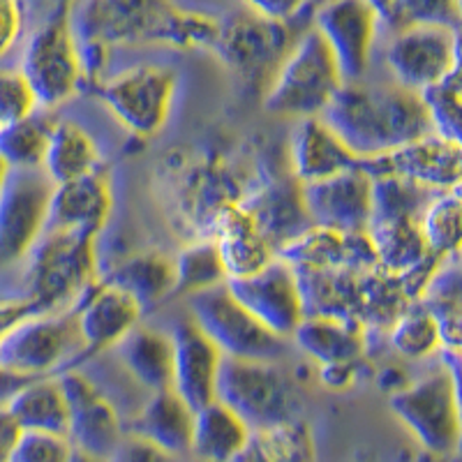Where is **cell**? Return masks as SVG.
Here are the masks:
<instances>
[{
    "instance_id": "cell-1",
    "label": "cell",
    "mask_w": 462,
    "mask_h": 462,
    "mask_svg": "<svg viewBox=\"0 0 462 462\" xmlns=\"http://www.w3.org/2000/svg\"><path fill=\"white\" fill-rule=\"evenodd\" d=\"M220 19L189 12L173 0H86L74 22L88 51L139 44L213 49Z\"/></svg>"
},
{
    "instance_id": "cell-2",
    "label": "cell",
    "mask_w": 462,
    "mask_h": 462,
    "mask_svg": "<svg viewBox=\"0 0 462 462\" xmlns=\"http://www.w3.org/2000/svg\"><path fill=\"white\" fill-rule=\"evenodd\" d=\"M319 118L358 160L382 158L432 132L419 93L395 84L345 81Z\"/></svg>"
},
{
    "instance_id": "cell-3",
    "label": "cell",
    "mask_w": 462,
    "mask_h": 462,
    "mask_svg": "<svg viewBox=\"0 0 462 462\" xmlns=\"http://www.w3.org/2000/svg\"><path fill=\"white\" fill-rule=\"evenodd\" d=\"M345 84L331 49L312 26L300 31L263 90V109L284 118H315Z\"/></svg>"
},
{
    "instance_id": "cell-4",
    "label": "cell",
    "mask_w": 462,
    "mask_h": 462,
    "mask_svg": "<svg viewBox=\"0 0 462 462\" xmlns=\"http://www.w3.org/2000/svg\"><path fill=\"white\" fill-rule=\"evenodd\" d=\"M95 241L47 229L23 259L31 312H63L77 305L97 280Z\"/></svg>"
},
{
    "instance_id": "cell-5",
    "label": "cell",
    "mask_w": 462,
    "mask_h": 462,
    "mask_svg": "<svg viewBox=\"0 0 462 462\" xmlns=\"http://www.w3.org/2000/svg\"><path fill=\"white\" fill-rule=\"evenodd\" d=\"M74 3L77 0H58L51 16L23 47L19 72L42 111L58 109L72 100L86 79L84 56L72 19Z\"/></svg>"
},
{
    "instance_id": "cell-6",
    "label": "cell",
    "mask_w": 462,
    "mask_h": 462,
    "mask_svg": "<svg viewBox=\"0 0 462 462\" xmlns=\"http://www.w3.org/2000/svg\"><path fill=\"white\" fill-rule=\"evenodd\" d=\"M391 414L423 451L437 457L456 456L460 448L462 419L457 368L444 363L416 382H407L389 398Z\"/></svg>"
},
{
    "instance_id": "cell-7",
    "label": "cell",
    "mask_w": 462,
    "mask_h": 462,
    "mask_svg": "<svg viewBox=\"0 0 462 462\" xmlns=\"http://www.w3.org/2000/svg\"><path fill=\"white\" fill-rule=\"evenodd\" d=\"M84 356L74 315L28 312L0 333V373L19 383L56 377Z\"/></svg>"
},
{
    "instance_id": "cell-8",
    "label": "cell",
    "mask_w": 462,
    "mask_h": 462,
    "mask_svg": "<svg viewBox=\"0 0 462 462\" xmlns=\"http://www.w3.org/2000/svg\"><path fill=\"white\" fill-rule=\"evenodd\" d=\"M250 430L299 419L300 400L294 382L278 361L222 358L217 395Z\"/></svg>"
},
{
    "instance_id": "cell-9",
    "label": "cell",
    "mask_w": 462,
    "mask_h": 462,
    "mask_svg": "<svg viewBox=\"0 0 462 462\" xmlns=\"http://www.w3.org/2000/svg\"><path fill=\"white\" fill-rule=\"evenodd\" d=\"M179 74L167 65H134L97 84V97L114 121L134 137H158L169 123Z\"/></svg>"
},
{
    "instance_id": "cell-10",
    "label": "cell",
    "mask_w": 462,
    "mask_h": 462,
    "mask_svg": "<svg viewBox=\"0 0 462 462\" xmlns=\"http://www.w3.org/2000/svg\"><path fill=\"white\" fill-rule=\"evenodd\" d=\"M189 319L226 358L278 361L287 352V340L266 331L250 312L229 294L226 284L188 296Z\"/></svg>"
},
{
    "instance_id": "cell-11",
    "label": "cell",
    "mask_w": 462,
    "mask_h": 462,
    "mask_svg": "<svg viewBox=\"0 0 462 462\" xmlns=\"http://www.w3.org/2000/svg\"><path fill=\"white\" fill-rule=\"evenodd\" d=\"M294 44L289 23L271 22L254 12L222 19L213 51L247 84H263L273 79L275 69L289 47Z\"/></svg>"
},
{
    "instance_id": "cell-12",
    "label": "cell",
    "mask_w": 462,
    "mask_h": 462,
    "mask_svg": "<svg viewBox=\"0 0 462 462\" xmlns=\"http://www.w3.org/2000/svg\"><path fill=\"white\" fill-rule=\"evenodd\" d=\"M53 185L42 171H12L0 192V271L23 263L49 225Z\"/></svg>"
},
{
    "instance_id": "cell-13",
    "label": "cell",
    "mask_w": 462,
    "mask_h": 462,
    "mask_svg": "<svg viewBox=\"0 0 462 462\" xmlns=\"http://www.w3.org/2000/svg\"><path fill=\"white\" fill-rule=\"evenodd\" d=\"M386 68L393 84L420 93L460 69L457 31L441 26H411L393 32L386 47Z\"/></svg>"
},
{
    "instance_id": "cell-14",
    "label": "cell",
    "mask_w": 462,
    "mask_h": 462,
    "mask_svg": "<svg viewBox=\"0 0 462 462\" xmlns=\"http://www.w3.org/2000/svg\"><path fill=\"white\" fill-rule=\"evenodd\" d=\"M312 28L331 49L345 81H361L373 58L379 22L368 0H319Z\"/></svg>"
},
{
    "instance_id": "cell-15",
    "label": "cell",
    "mask_w": 462,
    "mask_h": 462,
    "mask_svg": "<svg viewBox=\"0 0 462 462\" xmlns=\"http://www.w3.org/2000/svg\"><path fill=\"white\" fill-rule=\"evenodd\" d=\"M229 294L273 336L289 340L305 317L296 271L275 257L247 278L226 280Z\"/></svg>"
},
{
    "instance_id": "cell-16",
    "label": "cell",
    "mask_w": 462,
    "mask_h": 462,
    "mask_svg": "<svg viewBox=\"0 0 462 462\" xmlns=\"http://www.w3.org/2000/svg\"><path fill=\"white\" fill-rule=\"evenodd\" d=\"M69 404L68 441L77 451L109 460L125 437V426L116 404L95 386L93 379L77 370L58 374Z\"/></svg>"
},
{
    "instance_id": "cell-17",
    "label": "cell",
    "mask_w": 462,
    "mask_h": 462,
    "mask_svg": "<svg viewBox=\"0 0 462 462\" xmlns=\"http://www.w3.org/2000/svg\"><path fill=\"white\" fill-rule=\"evenodd\" d=\"M363 167L370 176H398L435 195L448 192L460 188L462 143L430 132L382 158L363 160Z\"/></svg>"
},
{
    "instance_id": "cell-18",
    "label": "cell",
    "mask_w": 462,
    "mask_h": 462,
    "mask_svg": "<svg viewBox=\"0 0 462 462\" xmlns=\"http://www.w3.org/2000/svg\"><path fill=\"white\" fill-rule=\"evenodd\" d=\"M305 213L312 226L363 234L373 217V179L363 162L331 179L300 185Z\"/></svg>"
},
{
    "instance_id": "cell-19",
    "label": "cell",
    "mask_w": 462,
    "mask_h": 462,
    "mask_svg": "<svg viewBox=\"0 0 462 462\" xmlns=\"http://www.w3.org/2000/svg\"><path fill=\"white\" fill-rule=\"evenodd\" d=\"M77 333L81 337L84 356L114 349L146 315L142 305L123 289L105 282H95L72 308Z\"/></svg>"
},
{
    "instance_id": "cell-20",
    "label": "cell",
    "mask_w": 462,
    "mask_h": 462,
    "mask_svg": "<svg viewBox=\"0 0 462 462\" xmlns=\"http://www.w3.org/2000/svg\"><path fill=\"white\" fill-rule=\"evenodd\" d=\"M171 346V391L189 410H201L217 395V377L222 368V352L192 319L173 326Z\"/></svg>"
},
{
    "instance_id": "cell-21",
    "label": "cell",
    "mask_w": 462,
    "mask_h": 462,
    "mask_svg": "<svg viewBox=\"0 0 462 462\" xmlns=\"http://www.w3.org/2000/svg\"><path fill=\"white\" fill-rule=\"evenodd\" d=\"M111 210H114V192H111L109 176L100 169L84 179L53 185L47 229L97 241V236L109 225Z\"/></svg>"
},
{
    "instance_id": "cell-22",
    "label": "cell",
    "mask_w": 462,
    "mask_h": 462,
    "mask_svg": "<svg viewBox=\"0 0 462 462\" xmlns=\"http://www.w3.org/2000/svg\"><path fill=\"white\" fill-rule=\"evenodd\" d=\"M289 176L299 185L331 179L336 173L354 169L363 162L340 142L336 132L315 118L296 121L289 137Z\"/></svg>"
},
{
    "instance_id": "cell-23",
    "label": "cell",
    "mask_w": 462,
    "mask_h": 462,
    "mask_svg": "<svg viewBox=\"0 0 462 462\" xmlns=\"http://www.w3.org/2000/svg\"><path fill=\"white\" fill-rule=\"evenodd\" d=\"M278 257L291 268H345L354 273H368L377 268L365 231L340 234V231L310 226L294 241H289Z\"/></svg>"
},
{
    "instance_id": "cell-24",
    "label": "cell",
    "mask_w": 462,
    "mask_h": 462,
    "mask_svg": "<svg viewBox=\"0 0 462 462\" xmlns=\"http://www.w3.org/2000/svg\"><path fill=\"white\" fill-rule=\"evenodd\" d=\"M241 206L253 217L266 241L273 245L275 254L294 241L299 234L310 229V220L305 213L300 185L291 176L271 180L243 195Z\"/></svg>"
},
{
    "instance_id": "cell-25",
    "label": "cell",
    "mask_w": 462,
    "mask_h": 462,
    "mask_svg": "<svg viewBox=\"0 0 462 462\" xmlns=\"http://www.w3.org/2000/svg\"><path fill=\"white\" fill-rule=\"evenodd\" d=\"M208 238H213L220 253L226 280L247 278L278 257L273 245L266 241L241 204L229 206L217 217Z\"/></svg>"
},
{
    "instance_id": "cell-26",
    "label": "cell",
    "mask_w": 462,
    "mask_h": 462,
    "mask_svg": "<svg viewBox=\"0 0 462 462\" xmlns=\"http://www.w3.org/2000/svg\"><path fill=\"white\" fill-rule=\"evenodd\" d=\"M192 420H195V410H189L171 389H164L148 393L142 410L130 420L127 432L180 460L189 456Z\"/></svg>"
},
{
    "instance_id": "cell-27",
    "label": "cell",
    "mask_w": 462,
    "mask_h": 462,
    "mask_svg": "<svg viewBox=\"0 0 462 462\" xmlns=\"http://www.w3.org/2000/svg\"><path fill=\"white\" fill-rule=\"evenodd\" d=\"M368 331L358 321L305 315L289 340L317 365L358 363L368 352Z\"/></svg>"
},
{
    "instance_id": "cell-28",
    "label": "cell",
    "mask_w": 462,
    "mask_h": 462,
    "mask_svg": "<svg viewBox=\"0 0 462 462\" xmlns=\"http://www.w3.org/2000/svg\"><path fill=\"white\" fill-rule=\"evenodd\" d=\"M127 374L148 393L171 389V336L152 326H134L111 349Z\"/></svg>"
},
{
    "instance_id": "cell-29",
    "label": "cell",
    "mask_w": 462,
    "mask_h": 462,
    "mask_svg": "<svg viewBox=\"0 0 462 462\" xmlns=\"http://www.w3.org/2000/svg\"><path fill=\"white\" fill-rule=\"evenodd\" d=\"M102 169V152L90 137V132L79 123L58 118L49 132L47 151L40 171L47 176L51 185L69 183L84 179Z\"/></svg>"
},
{
    "instance_id": "cell-30",
    "label": "cell",
    "mask_w": 462,
    "mask_h": 462,
    "mask_svg": "<svg viewBox=\"0 0 462 462\" xmlns=\"http://www.w3.org/2000/svg\"><path fill=\"white\" fill-rule=\"evenodd\" d=\"M22 432H47V435H68L69 404L58 377H42L22 383L5 400Z\"/></svg>"
},
{
    "instance_id": "cell-31",
    "label": "cell",
    "mask_w": 462,
    "mask_h": 462,
    "mask_svg": "<svg viewBox=\"0 0 462 462\" xmlns=\"http://www.w3.org/2000/svg\"><path fill=\"white\" fill-rule=\"evenodd\" d=\"M305 315L356 321L361 275L345 268H294Z\"/></svg>"
},
{
    "instance_id": "cell-32",
    "label": "cell",
    "mask_w": 462,
    "mask_h": 462,
    "mask_svg": "<svg viewBox=\"0 0 462 462\" xmlns=\"http://www.w3.org/2000/svg\"><path fill=\"white\" fill-rule=\"evenodd\" d=\"M462 273L460 254L441 259L426 289L420 291L416 303L426 308L435 319L441 336V354H460L462 345Z\"/></svg>"
},
{
    "instance_id": "cell-33",
    "label": "cell",
    "mask_w": 462,
    "mask_h": 462,
    "mask_svg": "<svg viewBox=\"0 0 462 462\" xmlns=\"http://www.w3.org/2000/svg\"><path fill=\"white\" fill-rule=\"evenodd\" d=\"M250 437V428L234 411L213 400L195 411L189 456L197 462H231Z\"/></svg>"
},
{
    "instance_id": "cell-34",
    "label": "cell",
    "mask_w": 462,
    "mask_h": 462,
    "mask_svg": "<svg viewBox=\"0 0 462 462\" xmlns=\"http://www.w3.org/2000/svg\"><path fill=\"white\" fill-rule=\"evenodd\" d=\"M365 236L373 247L377 271L395 275V278L410 273L411 268L432 254L423 241L419 220H411V217L370 220Z\"/></svg>"
},
{
    "instance_id": "cell-35",
    "label": "cell",
    "mask_w": 462,
    "mask_h": 462,
    "mask_svg": "<svg viewBox=\"0 0 462 462\" xmlns=\"http://www.w3.org/2000/svg\"><path fill=\"white\" fill-rule=\"evenodd\" d=\"M231 462H317L315 437L300 419L257 428Z\"/></svg>"
},
{
    "instance_id": "cell-36",
    "label": "cell",
    "mask_w": 462,
    "mask_h": 462,
    "mask_svg": "<svg viewBox=\"0 0 462 462\" xmlns=\"http://www.w3.org/2000/svg\"><path fill=\"white\" fill-rule=\"evenodd\" d=\"M106 282L130 294L143 310H151L173 296V259L162 253L132 254L111 271Z\"/></svg>"
},
{
    "instance_id": "cell-37",
    "label": "cell",
    "mask_w": 462,
    "mask_h": 462,
    "mask_svg": "<svg viewBox=\"0 0 462 462\" xmlns=\"http://www.w3.org/2000/svg\"><path fill=\"white\" fill-rule=\"evenodd\" d=\"M236 183L231 180L229 171L220 167H197L189 173L188 183L183 189V213L189 222L204 225L206 234L210 236V229L217 217L225 213L229 206L241 204L243 195H236Z\"/></svg>"
},
{
    "instance_id": "cell-38",
    "label": "cell",
    "mask_w": 462,
    "mask_h": 462,
    "mask_svg": "<svg viewBox=\"0 0 462 462\" xmlns=\"http://www.w3.org/2000/svg\"><path fill=\"white\" fill-rule=\"evenodd\" d=\"M53 121L49 111L40 109L23 121L0 127V158L12 171H40Z\"/></svg>"
},
{
    "instance_id": "cell-39",
    "label": "cell",
    "mask_w": 462,
    "mask_h": 462,
    "mask_svg": "<svg viewBox=\"0 0 462 462\" xmlns=\"http://www.w3.org/2000/svg\"><path fill=\"white\" fill-rule=\"evenodd\" d=\"M411 300L400 287V280L395 275L383 273V271H368L361 275V287H358V315L356 321L370 331V328H383L402 315Z\"/></svg>"
},
{
    "instance_id": "cell-40",
    "label": "cell",
    "mask_w": 462,
    "mask_h": 462,
    "mask_svg": "<svg viewBox=\"0 0 462 462\" xmlns=\"http://www.w3.org/2000/svg\"><path fill=\"white\" fill-rule=\"evenodd\" d=\"M379 26L391 32L411 26H441L457 31L460 0H368Z\"/></svg>"
},
{
    "instance_id": "cell-41",
    "label": "cell",
    "mask_w": 462,
    "mask_h": 462,
    "mask_svg": "<svg viewBox=\"0 0 462 462\" xmlns=\"http://www.w3.org/2000/svg\"><path fill=\"white\" fill-rule=\"evenodd\" d=\"M225 282V266L213 238H197L173 257V294L188 299Z\"/></svg>"
},
{
    "instance_id": "cell-42",
    "label": "cell",
    "mask_w": 462,
    "mask_h": 462,
    "mask_svg": "<svg viewBox=\"0 0 462 462\" xmlns=\"http://www.w3.org/2000/svg\"><path fill=\"white\" fill-rule=\"evenodd\" d=\"M460 188L437 192L426 208L420 210L419 229L428 250L437 257L444 259L460 254Z\"/></svg>"
},
{
    "instance_id": "cell-43",
    "label": "cell",
    "mask_w": 462,
    "mask_h": 462,
    "mask_svg": "<svg viewBox=\"0 0 462 462\" xmlns=\"http://www.w3.org/2000/svg\"><path fill=\"white\" fill-rule=\"evenodd\" d=\"M389 345L395 354L410 358V361H423L441 349V336L435 319L428 315L426 308L411 303L393 324L389 326Z\"/></svg>"
},
{
    "instance_id": "cell-44",
    "label": "cell",
    "mask_w": 462,
    "mask_h": 462,
    "mask_svg": "<svg viewBox=\"0 0 462 462\" xmlns=\"http://www.w3.org/2000/svg\"><path fill=\"white\" fill-rule=\"evenodd\" d=\"M373 179V217L370 220H391V217H411L419 220L420 210L435 192L423 189L398 176H370Z\"/></svg>"
},
{
    "instance_id": "cell-45",
    "label": "cell",
    "mask_w": 462,
    "mask_h": 462,
    "mask_svg": "<svg viewBox=\"0 0 462 462\" xmlns=\"http://www.w3.org/2000/svg\"><path fill=\"white\" fill-rule=\"evenodd\" d=\"M430 130L439 137L460 142L462 134V84L460 69L419 93Z\"/></svg>"
},
{
    "instance_id": "cell-46",
    "label": "cell",
    "mask_w": 462,
    "mask_h": 462,
    "mask_svg": "<svg viewBox=\"0 0 462 462\" xmlns=\"http://www.w3.org/2000/svg\"><path fill=\"white\" fill-rule=\"evenodd\" d=\"M40 111L31 86L19 69H0V127Z\"/></svg>"
},
{
    "instance_id": "cell-47",
    "label": "cell",
    "mask_w": 462,
    "mask_h": 462,
    "mask_svg": "<svg viewBox=\"0 0 462 462\" xmlns=\"http://www.w3.org/2000/svg\"><path fill=\"white\" fill-rule=\"evenodd\" d=\"M72 447L68 437L47 432H22L10 462H68Z\"/></svg>"
},
{
    "instance_id": "cell-48",
    "label": "cell",
    "mask_w": 462,
    "mask_h": 462,
    "mask_svg": "<svg viewBox=\"0 0 462 462\" xmlns=\"http://www.w3.org/2000/svg\"><path fill=\"white\" fill-rule=\"evenodd\" d=\"M23 32L22 0H0V60L16 47Z\"/></svg>"
},
{
    "instance_id": "cell-49",
    "label": "cell",
    "mask_w": 462,
    "mask_h": 462,
    "mask_svg": "<svg viewBox=\"0 0 462 462\" xmlns=\"http://www.w3.org/2000/svg\"><path fill=\"white\" fill-rule=\"evenodd\" d=\"M106 462H179L176 457L167 456L164 451L155 448L148 441L139 439V437L125 432L123 441L118 444L111 457Z\"/></svg>"
},
{
    "instance_id": "cell-50",
    "label": "cell",
    "mask_w": 462,
    "mask_h": 462,
    "mask_svg": "<svg viewBox=\"0 0 462 462\" xmlns=\"http://www.w3.org/2000/svg\"><path fill=\"white\" fill-rule=\"evenodd\" d=\"M250 12L271 19V22L289 23L291 19L310 7V0H245Z\"/></svg>"
},
{
    "instance_id": "cell-51",
    "label": "cell",
    "mask_w": 462,
    "mask_h": 462,
    "mask_svg": "<svg viewBox=\"0 0 462 462\" xmlns=\"http://www.w3.org/2000/svg\"><path fill=\"white\" fill-rule=\"evenodd\" d=\"M358 363H333V365H319V379L326 389L345 391L356 379Z\"/></svg>"
},
{
    "instance_id": "cell-52",
    "label": "cell",
    "mask_w": 462,
    "mask_h": 462,
    "mask_svg": "<svg viewBox=\"0 0 462 462\" xmlns=\"http://www.w3.org/2000/svg\"><path fill=\"white\" fill-rule=\"evenodd\" d=\"M19 437H22V428L16 426V420L5 410V404H0V462L12 460Z\"/></svg>"
},
{
    "instance_id": "cell-53",
    "label": "cell",
    "mask_w": 462,
    "mask_h": 462,
    "mask_svg": "<svg viewBox=\"0 0 462 462\" xmlns=\"http://www.w3.org/2000/svg\"><path fill=\"white\" fill-rule=\"evenodd\" d=\"M68 462H106V460H102V457L88 456V453L77 451V448H72V453H69V460Z\"/></svg>"
},
{
    "instance_id": "cell-54",
    "label": "cell",
    "mask_w": 462,
    "mask_h": 462,
    "mask_svg": "<svg viewBox=\"0 0 462 462\" xmlns=\"http://www.w3.org/2000/svg\"><path fill=\"white\" fill-rule=\"evenodd\" d=\"M10 173H12V169L7 167L5 160L0 158V192H3V188H5L7 179H10Z\"/></svg>"
}]
</instances>
